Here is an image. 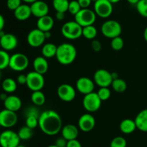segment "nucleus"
I'll list each match as a JSON object with an SVG mask.
<instances>
[{
	"label": "nucleus",
	"instance_id": "1",
	"mask_svg": "<svg viewBox=\"0 0 147 147\" xmlns=\"http://www.w3.org/2000/svg\"><path fill=\"white\" fill-rule=\"evenodd\" d=\"M38 126L43 133L47 135H55L61 131L63 121L60 115L56 111L47 110L40 113Z\"/></svg>",
	"mask_w": 147,
	"mask_h": 147
},
{
	"label": "nucleus",
	"instance_id": "2",
	"mask_svg": "<svg viewBox=\"0 0 147 147\" xmlns=\"http://www.w3.org/2000/svg\"><path fill=\"white\" fill-rule=\"evenodd\" d=\"M55 57L60 64L64 66L71 64L77 57L76 48L71 43H62L57 46Z\"/></svg>",
	"mask_w": 147,
	"mask_h": 147
},
{
	"label": "nucleus",
	"instance_id": "3",
	"mask_svg": "<svg viewBox=\"0 0 147 147\" xmlns=\"http://www.w3.org/2000/svg\"><path fill=\"white\" fill-rule=\"evenodd\" d=\"M83 27L76 21L65 22L61 28V33L65 38L69 40H76L82 36Z\"/></svg>",
	"mask_w": 147,
	"mask_h": 147
},
{
	"label": "nucleus",
	"instance_id": "4",
	"mask_svg": "<svg viewBox=\"0 0 147 147\" xmlns=\"http://www.w3.org/2000/svg\"><path fill=\"white\" fill-rule=\"evenodd\" d=\"M101 33L107 38L113 39L120 36L122 32V27L120 23L116 20H109L103 23L100 27Z\"/></svg>",
	"mask_w": 147,
	"mask_h": 147
},
{
	"label": "nucleus",
	"instance_id": "5",
	"mask_svg": "<svg viewBox=\"0 0 147 147\" xmlns=\"http://www.w3.org/2000/svg\"><path fill=\"white\" fill-rule=\"evenodd\" d=\"M75 17V21L78 23L81 27L93 25L96 20V14L94 10L89 8L81 9Z\"/></svg>",
	"mask_w": 147,
	"mask_h": 147
},
{
	"label": "nucleus",
	"instance_id": "6",
	"mask_svg": "<svg viewBox=\"0 0 147 147\" xmlns=\"http://www.w3.org/2000/svg\"><path fill=\"white\" fill-rule=\"evenodd\" d=\"M29 66V59L25 54L16 53L10 56L9 67L14 71H23Z\"/></svg>",
	"mask_w": 147,
	"mask_h": 147
},
{
	"label": "nucleus",
	"instance_id": "7",
	"mask_svg": "<svg viewBox=\"0 0 147 147\" xmlns=\"http://www.w3.org/2000/svg\"><path fill=\"white\" fill-rule=\"evenodd\" d=\"M102 101L97 92H93L84 96L83 99V106L88 112H95L100 109Z\"/></svg>",
	"mask_w": 147,
	"mask_h": 147
},
{
	"label": "nucleus",
	"instance_id": "8",
	"mask_svg": "<svg viewBox=\"0 0 147 147\" xmlns=\"http://www.w3.org/2000/svg\"><path fill=\"white\" fill-rule=\"evenodd\" d=\"M45 82V81L44 75L41 74L33 71L29 72L27 74L26 85L32 92L41 90L44 87Z\"/></svg>",
	"mask_w": 147,
	"mask_h": 147
},
{
	"label": "nucleus",
	"instance_id": "9",
	"mask_svg": "<svg viewBox=\"0 0 147 147\" xmlns=\"http://www.w3.org/2000/svg\"><path fill=\"white\" fill-rule=\"evenodd\" d=\"M20 141L18 133L11 130H6L0 133L1 147H17L20 145Z\"/></svg>",
	"mask_w": 147,
	"mask_h": 147
},
{
	"label": "nucleus",
	"instance_id": "10",
	"mask_svg": "<svg viewBox=\"0 0 147 147\" xmlns=\"http://www.w3.org/2000/svg\"><path fill=\"white\" fill-rule=\"evenodd\" d=\"M94 12L100 18H108L113 13V4L108 0H98L94 3Z\"/></svg>",
	"mask_w": 147,
	"mask_h": 147
},
{
	"label": "nucleus",
	"instance_id": "11",
	"mask_svg": "<svg viewBox=\"0 0 147 147\" xmlns=\"http://www.w3.org/2000/svg\"><path fill=\"white\" fill-rule=\"evenodd\" d=\"M93 80L95 84L100 87H109L111 85L113 82L111 73L103 69H98L95 72L93 75Z\"/></svg>",
	"mask_w": 147,
	"mask_h": 147
},
{
	"label": "nucleus",
	"instance_id": "12",
	"mask_svg": "<svg viewBox=\"0 0 147 147\" xmlns=\"http://www.w3.org/2000/svg\"><path fill=\"white\" fill-rule=\"evenodd\" d=\"M18 120L16 112L4 109L0 111V125L3 128H10L14 127Z\"/></svg>",
	"mask_w": 147,
	"mask_h": 147
},
{
	"label": "nucleus",
	"instance_id": "13",
	"mask_svg": "<svg viewBox=\"0 0 147 147\" xmlns=\"http://www.w3.org/2000/svg\"><path fill=\"white\" fill-rule=\"evenodd\" d=\"M57 94L61 100L66 102H70L76 98V91L71 84H63L57 88Z\"/></svg>",
	"mask_w": 147,
	"mask_h": 147
},
{
	"label": "nucleus",
	"instance_id": "14",
	"mask_svg": "<svg viewBox=\"0 0 147 147\" xmlns=\"http://www.w3.org/2000/svg\"><path fill=\"white\" fill-rule=\"evenodd\" d=\"M46 38L44 32L35 28L28 33L27 40L28 44L32 48H38L44 45Z\"/></svg>",
	"mask_w": 147,
	"mask_h": 147
},
{
	"label": "nucleus",
	"instance_id": "15",
	"mask_svg": "<svg viewBox=\"0 0 147 147\" xmlns=\"http://www.w3.org/2000/svg\"><path fill=\"white\" fill-rule=\"evenodd\" d=\"M76 89L83 95H86L94 92L95 82L86 76L80 77L76 82Z\"/></svg>",
	"mask_w": 147,
	"mask_h": 147
},
{
	"label": "nucleus",
	"instance_id": "16",
	"mask_svg": "<svg viewBox=\"0 0 147 147\" xmlns=\"http://www.w3.org/2000/svg\"><path fill=\"white\" fill-rule=\"evenodd\" d=\"M78 125L80 131L83 132H90L96 125V119L91 114H83L79 118Z\"/></svg>",
	"mask_w": 147,
	"mask_h": 147
},
{
	"label": "nucleus",
	"instance_id": "17",
	"mask_svg": "<svg viewBox=\"0 0 147 147\" xmlns=\"http://www.w3.org/2000/svg\"><path fill=\"white\" fill-rule=\"evenodd\" d=\"M0 41L2 50L7 52L15 49L18 45V39L11 33H5L2 37H0Z\"/></svg>",
	"mask_w": 147,
	"mask_h": 147
},
{
	"label": "nucleus",
	"instance_id": "18",
	"mask_svg": "<svg viewBox=\"0 0 147 147\" xmlns=\"http://www.w3.org/2000/svg\"><path fill=\"white\" fill-rule=\"evenodd\" d=\"M32 14L34 17L40 18L48 14L49 12V6L45 1L42 0H37L34 3L31 4Z\"/></svg>",
	"mask_w": 147,
	"mask_h": 147
},
{
	"label": "nucleus",
	"instance_id": "19",
	"mask_svg": "<svg viewBox=\"0 0 147 147\" xmlns=\"http://www.w3.org/2000/svg\"><path fill=\"white\" fill-rule=\"evenodd\" d=\"M22 105L21 99L16 95H9L7 97L5 101H4V106L5 109L17 112L20 110Z\"/></svg>",
	"mask_w": 147,
	"mask_h": 147
},
{
	"label": "nucleus",
	"instance_id": "20",
	"mask_svg": "<svg viewBox=\"0 0 147 147\" xmlns=\"http://www.w3.org/2000/svg\"><path fill=\"white\" fill-rule=\"evenodd\" d=\"M62 136L67 141L77 139L79 134V129L73 124H67L63 127L61 130Z\"/></svg>",
	"mask_w": 147,
	"mask_h": 147
},
{
	"label": "nucleus",
	"instance_id": "21",
	"mask_svg": "<svg viewBox=\"0 0 147 147\" xmlns=\"http://www.w3.org/2000/svg\"><path fill=\"white\" fill-rule=\"evenodd\" d=\"M14 15L17 20L20 21H24L27 20L31 17L32 11L31 7L28 4H21L17 9L14 11Z\"/></svg>",
	"mask_w": 147,
	"mask_h": 147
},
{
	"label": "nucleus",
	"instance_id": "22",
	"mask_svg": "<svg viewBox=\"0 0 147 147\" xmlns=\"http://www.w3.org/2000/svg\"><path fill=\"white\" fill-rule=\"evenodd\" d=\"M54 20L50 15H45L38 18L37 21V28L42 32L50 31L54 26Z\"/></svg>",
	"mask_w": 147,
	"mask_h": 147
},
{
	"label": "nucleus",
	"instance_id": "23",
	"mask_svg": "<svg viewBox=\"0 0 147 147\" xmlns=\"http://www.w3.org/2000/svg\"><path fill=\"white\" fill-rule=\"evenodd\" d=\"M33 68L34 71L44 75L48 71L49 64L47 60L44 56H37L33 61Z\"/></svg>",
	"mask_w": 147,
	"mask_h": 147
},
{
	"label": "nucleus",
	"instance_id": "24",
	"mask_svg": "<svg viewBox=\"0 0 147 147\" xmlns=\"http://www.w3.org/2000/svg\"><path fill=\"white\" fill-rule=\"evenodd\" d=\"M134 120L137 129L142 132H147V108L140 111Z\"/></svg>",
	"mask_w": 147,
	"mask_h": 147
},
{
	"label": "nucleus",
	"instance_id": "25",
	"mask_svg": "<svg viewBox=\"0 0 147 147\" xmlns=\"http://www.w3.org/2000/svg\"><path fill=\"white\" fill-rule=\"evenodd\" d=\"M121 131L124 134H131L135 131L136 129V125L135 120H133L129 118L123 120L121 122L120 125H119Z\"/></svg>",
	"mask_w": 147,
	"mask_h": 147
},
{
	"label": "nucleus",
	"instance_id": "26",
	"mask_svg": "<svg viewBox=\"0 0 147 147\" xmlns=\"http://www.w3.org/2000/svg\"><path fill=\"white\" fill-rule=\"evenodd\" d=\"M57 46L52 43H45L42 48V55L46 59H51L55 57Z\"/></svg>",
	"mask_w": 147,
	"mask_h": 147
},
{
	"label": "nucleus",
	"instance_id": "27",
	"mask_svg": "<svg viewBox=\"0 0 147 147\" xmlns=\"http://www.w3.org/2000/svg\"><path fill=\"white\" fill-rule=\"evenodd\" d=\"M1 88L6 93H13L17 89V83L12 78H6L1 84Z\"/></svg>",
	"mask_w": 147,
	"mask_h": 147
},
{
	"label": "nucleus",
	"instance_id": "28",
	"mask_svg": "<svg viewBox=\"0 0 147 147\" xmlns=\"http://www.w3.org/2000/svg\"><path fill=\"white\" fill-rule=\"evenodd\" d=\"M31 100L35 106H42L45 102V95L41 90L34 91L31 95Z\"/></svg>",
	"mask_w": 147,
	"mask_h": 147
},
{
	"label": "nucleus",
	"instance_id": "29",
	"mask_svg": "<svg viewBox=\"0 0 147 147\" xmlns=\"http://www.w3.org/2000/svg\"><path fill=\"white\" fill-rule=\"evenodd\" d=\"M98 35V30L94 25H89L83 27L82 36L88 40H94Z\"/></svg>",
	"mask_w": 147,
	"mask_h": 147
},
{
	"label": "nucleus",
	"instance_id": "30",
	"mask_svg": "<svg viewBox=\"0 0 147 147\" xmlns=\"http://www.w3.org/2000/svg\"><path fill=\"white\" fill-rule=\"evenodd\" d=\"M112 88L113 90L118 93H123L127 89V84L123 79L119 78L117 79L113 80L111 83Z\"/></svg>",
	"mask_w": 147,
	"mask_h": 147
},
{
	"label": "nucleus",
	"instance_id": "31",
	"mask_svg": "<svg viewBox=\"0 0 147 147\" xmlns=\"http://www.w3.org/2000/svg\"><path fill=\"white\" fill-rule=\"evenodd\" d=\"M68 0H53V6L56 12L65 13L68 10Z\"/></svg>",
	"mask_w": 147,
	"mask_h": 147
},
{
	"label": "nucleus",
	"instance_id": "32",
	"mask_svg": "<svg viewBox=\"0 0 147 147\" xmlns=\"http://www.w3.org/2000/svg\"><path fill=\"white\" fill-rule=\"evenodd\" d=\"M19 137H20V140L22 141H27L30 140V138L32 137L33 135V129L29 128L27 125L22 127L20 128V130L17 132Z\"/></svg>",
	"mask_w": 147,
	"mask_h": 147
},
{
	"label": "nucleus",
	"instance_id": "33",
	"mask_svg": "<svg viewBox=\"0 0 147 147\" xmlns=\"http://www.w3.org/2000/svg\"><path fill=\"white\" fill-rule=\"evenodd\" d=\"M10 56L8 52L0 49V71L9 67Z\"/></svg>",
	"mask_w": 147,
	"mask_h": 147
},
{
	"label": "nucleus",
	"instance_id": "34",
	"mask_svg": "<svg viewBox=\"0 0 147 147\" xmlns=\"http://www.w3.org/2000/svg\"><path fill=\"white\" fill-rule=\"evenodd\" d=\"M123 46H124V41L121 36H118L111 39V46L113 50H116V51L121 50L123 48Z\"/></svg>",
	"mask_w": 147,
	"mask_h": 147
},
{
	"label": "nucleus",
	"instance_id": "35",
	"mask_svg": "<svg viewBox=\"0 0 147 147\" xmlns=\"http://www.w3.org/2000/svg\"><path fill=\"white\" fill-rule=\"evenodd\" d=\"M136 6L139 14L142 17L147 18V0H140Z\"/></svg>",
	"mask_w": 147,
	"mask_h": 147
},
{
	"label": "nucleus",
	"instance_id": "36",
	"mask_svg": "<svg viewBox=\"0 0 147 147\" xmlns=\"http://www.w3.org/2000/svg\"><path fill=\"white\" fill-rule=\"evenodd\" d=\"M126 140L122 136H116L111 141L110 147H126Z\"/></svg>",
	"mask_w": 147,
	"mask_h": 147
},
{
	"label": "nucleus",
	"instance_id": "37",
	"mask_svg": "<svg viewBox=\"0 0 147 147\" xmlns=\"http://www.w3.org/2000/svg\"><path fill=\"white\" fill-rule=\"evenodd\" d=\"M81 7L79 4L78 0H73V1H70L69 3L68 6V10L67 11L70 12V14H71L72 15L76 16L78 13L80 12V10H81Z\"/></svg>",
	"mask_w": 147,
	"mask_h": 147
},
{
	"label": "nucleus",
	"instance_id": "38",
	"mask_svg": "<svg viewBox=\"0 0 147 147\" xmlns=\"http://www.w3.org/2000/svg\"><path fill=\"white\" fill-rule=\"evenodd\" d=\"M97 94L101 101H106L111 97V92L109 87H100L98 90Z\"/></svg>",
	"mask_w": 147,
	"mask_h": 147
},
{
	"label": "nucleus",
	"instance_id": "39",
	"mask_svg": "<svg viewBox=\"0 0 147 147\" xmlns=\"http://www.w3.org/2000/svg\"><path fill=\"white\" fill-rule=\"evenodd\" d=\"M25 125L32 129H34L39 125V118L34 116L26 117Z\"/></svg>",
	"mask_w": 147,
	"mask_h": 147
},
{
	"label": "nucleus",
	"instance_id": "40",
	"mask_svg": "<svg viewBox=\"0 0 147 147\" xmlns=\"http://www.w3.org/2000/svg\"><path fill=\"white\" fill-rule=\"evenodd\" d=\"M40 112L38 109L35 106H30L27 108L25 110V117L28 116H34L39 118L40 117Z\"/></svg>",
	"mask_w": 147,
	"mask_h": 147
},
{
	"label": "nucleus",
	"instance_id": "41",
	"mask_svg": "<svg viewBox=\"0 0 147 147\" xmlns=\"http://www.w3.org/2000/svg\"><path fill=\"white\" fill-rule=\"evenodd\" d=\"M22 0H7V7L9 10L14 11L22 4Z\"/></svg>",
	"mask_w": 147,
	"mask_h": 147
},
{
	"label": "nucleus",
	"instance_id": "42",
	"mask_svg": "<svg viewBox=\"0 0 147 147\" xmlns=\"http://www.w3.org/2000/svg\"><path fill=\"white\" fill-rule=\"evenodd\" d=\"M91 47L95 52H100L102 49V44L99 40L94 39L91 41Z\"/></svg>",
	"mask_w": 147,
	"mask_h": 147
},
{
	"label": "nucleus",
	"instance_id": "43",
	"mask_svg": "<svg viewBox=\"0 0 147 147\" xmlns=\"http://www.w3.org/2000/svg\"><path fill=\"white\" fill-rule=\"evenodd\" d=\"M67 141H67L65 138H63V137L62 136L56 139L55 144L57 147H66L67 146Z\"/></svg>",
	"mask_w": 147,
	"mask_h": 147
},
{
	"label": "nucleus",
	"instance_id": "44",
	"mask_svg": "<svg viewBox=\"0 0 147 147\" xmlns=\"http://www.w3.org/2000/svg\"><path fill=\"white\" fill-rule=\"evenodd\" d=\"M66 147H82V145L78 140L74 139L67 141Z\"/></svg>",
	"mask_w": 147,
	"mask_h": 147
},
{
	"label": "nucleus",
	"instance_id": "45",
	"mask_svg": "<svg viewBox=\"0 0 147 147\" xmlns=\"http://www.w3.org/2000/svg\"><path fill=\"white\" fill-rule=\"evenodd\" d=\"M17 82L21 85H24L27 84V75L25 74H20L17 76Z\"/></svg>",
	"mask_w": 147,
	"mask_h": 147
},
{
	"label": "nucleus",
	"instance_id": "46",
	"mask_svg": "<svg viewBox=\"0 0 147 147\" xmlns=\"http://www.w3.org/2000/svg\"><path fill=\"white\" fill-rule=\"evenodd\" d=\"M78 1L82 9L88 8L92 2L91 0H78Z\"/></svg>",
	"mask_w": 147,
	"mask_h": 147
},
{
	"label": "nucleus",
	"instance_id": "47",
	"mask_svg": "<svg viewBox=\"0 0 147 147\" xmlns=\"http://www.w3.org/2000/svg\"><path fill=\"white\" fill-rule=\"evenodd\" d=\"M55 17L59 21H62V20H63L65 19V13L60 12H56Z\"/></svg>",
	"mask_w": 147,
	"mask_h": 147
},
{
	"label": "nucleus",
	"instance_id": "48",
	"mask_svg": "<svg viewBox=\"0 0 147 147\" xmlns=\"http://www.w3.org/2000/svg\"><path fill=\"white\" fill-rule=\"evenodd\" d=\"M4 24H5V20H4L3 15H1V14H0V32L3 30Z\"/></svg>",
	"mask_w": 147,
	"mask_h": 147
},
{
	"label": "nucleus",
	"instance_id": "49",
	"mask_svg": "<svg viewBox=\"0 0 147 147\" xmlns=\"http://www.w3.org/2000/svg\"><path fill=\"white\" fill-rule=\"evenodd\" d=\"M7 97H8V95H7V93H6V92H3V93L0 94V99H1V100H2L3 102H4V101H5V99L7 98Z\"/></svg>",
	"mask_w": 147,
	"mask_h": 147
},
{
	"label": "nucleus",
	"instance_id": "50",
	"mask_svg": "<svg viewBox=\"0 0 147 147\" xmlns=\"http://www.w3.org/2000/svg\"><path fill=\"white\" fill-rule=\"evenodd\" d=\"M111 76H112V79H113V80H115V79H117L119 78V74H118V73H116V72H112Z\"/></svg>",
	"mask_w": 147,
	"mask_h": 147
},
{
	"label": "nucleus",
	"instance_id": "51",
	"mask_svg": "<svg viewBox=\"0 0 147 147\" xmlns=\"http://www.w3.org/2000/svg\"><path fill=\"white\" fill-rule=\"evenodd\" d=\"M45 36L46 39H50L52 37V34L50 33V31L45 32Z\"/></svg>",
	"mask_w": 147,
	"mask_h": 147
},
{
	"label": "nucleus",
	"instance_id": "52",
	"mask_svg": "<svg viewBox=\"0 0 147 147\" xmlns=\"http://www.w3.org/2000/svg\"><path fill=\"white\" fill-rule=\"evenodd\" d=\"M140 1V0H127L128 2L129 3V4H137V3L139 2V1Z\"/></svg>",
	"mask_w": 147,
	"mask_h": 147
},
{
	"label": "nucleus",
	"instance_id": "53",
	"mask_svg": "<svg viewBox=\"0 0 147 147\" xmlns=\"http://www.w3.org/2000/svg\"><path fill=\"white\" fill-rule=\"evenodd\" d=\"M22 1L25 2L26 4H32V3H34V1H37V0H22Z\"/></svg>",
	"mask_w": 147,
	"mask_h": 147
},
{
	"label": "nucleus",
	"instance_id": "54",
	"mask_svg": "<svg viewBox=\"0 0 147 147\" xmlns=\"http://www.w3.org/2000/svg\"><path fill=\"white\" fill-rule=\"evenodd\" d=\"M144 38L147 42V26L146 28H145L144 31Z\"/></svg>",
	"mask_w": 147,
	"mask_h": 147
},
{
	"label": "nucleus",
	"instance_id": "55",
	"mask_svg": "<svg viewBox=\"0 0 147 147\" xmlns=\"http://www.w3.org/2000/svg\"><path fill=\"white\" fill-rule=\"evenodd\" d=\"M109 1H110L111 4H116V3H119L121 0H108Z\"/></svg>",
	"mask_w": 147,
	"mask_h": 147
},
{
	"label": "nucleus",
	"instance_id": "56",
	"mask_svg": "<svg viewBox=\"0 0 147 147\" xmlns=\"http://www.w3.org/2000/svg\"><path fill=\"white\" fill-rule=\"evenodd\" d=\"M47 147H57V146L55 145V144H53V145H50Z\"/></svg>",
	"mask_w": 147,
	"mask_h": 147
},
{
	"label": "nucleus",
	"instance_id": "57",
	"mask_svg": "<svg viewBox=\"0 0 147 147\" xmlns=\"http://www.w3.org/2000/svg\"><path fill=\"white\" fill-rule=\"evenodd\" d=\"M17 147H26V146H22V145H19L18 146H17Z\"/></svg>",
	"mask_w": 147,
	"mask_h": 147
},
{
	"label": "nucleus",
	"instance_id": "58",
	"mask_svg": "<svg viewBox=\"0 0 147 147\" xmlns=\"http://www.w3.org/2000/svg\"><path fill=\"white\" fill-rule=\"evenodd\" d=\"M91 1H93V2L95 3V2H96V1H97L98 0H91Z\"/></svg>",
	"mask_w": 147,
	"mask_h": 147
},
{
	"label": "nucleus",
	"instance_id": "59",
	"mask_svg": "<svg viewBox=\"0 0 147 147\" xmlns=\"http://www.w3.org/2000/svg\"><path fill=\"white\" fill-rule=\"evenodd\" d=\"M1 71H0V80H1Z\"/></svg>",
	"mask_w": 147,
	"mask_h": 147
},
{
	"label": "nucleus",
	"instance_id": "60",
	"mask_svg": "<svg viewBox=\"0 0 147 147\" xmlns=\"http://www.w3.org/2000/svg\"><path fill=\"white\" fill-rule=\"evenodd\" d=\"M0 48H1V41H0Z\"/></svg>",
	"mask_w": 147,
	"mask_h": 147
},
{
	"label": "nucleus",
	"instance_id": "61",
	"mask_svg": "<svg viewBox=\"0 0 147 147\" xmlns=\"http://www.w3.org/2000/svg\"><path fill=\"white\" fill-rule=\"evenodd\" d=\"M0 126H1V125H0Z\"/></svg>",
	"mask_w": 147,
	"mask_h": 147
}]
</instances>
